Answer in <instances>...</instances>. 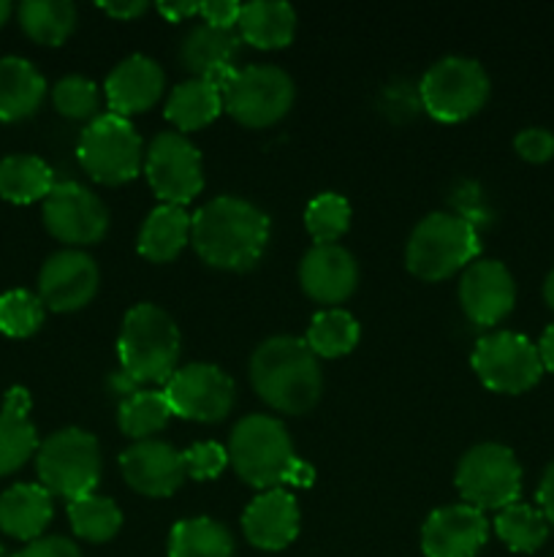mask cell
Listing matches in <instances>:
<instances>
[{"instance_id":"cell-27","label":"cell","mask_w":554,"mask_h":557,"mask_svg":"<svg viewBox=\"0 0 554 557\" xmlns=\"http://www.w3.org/2000/svg\"><path fill=\"white\" fill-rule=\"evenodd\" d=\"M190 243V215L185 207L161 205L141 223L136 248L152 264H168Z\"/></svg>"},{"instance_id":"cell-1","label":"cell","mask_w":554,"mask_h":557,"mask_svg":"<svg viewBox=\"0 0 554 557\" xmlns=\"http://www.w3.org/2000/svg\"><path fill=\"white\" fill-rule=\"evenodd\" d=\"M269 218L239 196H217L190 215V245L223 272L253 270L269 245Z\"/></svg>"},{"instance_id":"cell-16","label":"cell","mask_w":554,"mask_h":557,"mask_svg":"<svg viewBox=\"0 0 554 557\" xmlns=\"http://www.w3.org/2000/svg\"><path fill=\"white\" fill-rule=\"evenodd\" d=\"M459 305L476 326H498L516 305L514 275L503 261L476 259L459 281Z\"/></svg>"},{"instance_id":"cell-14","label":"cell","mask_w":554,"mask_h":557,"mask_svg":"<svg viewBox=\"0 0 554 557\" xmlns=\"http://www.w3.org/2000/svg\"><path fill=\"white\" fill-rule=\"evenodd\" d=\"M43 226L65 245H96L109 228V210L90 188L79 183H54L43 199Z\"/></svg>"},{"instance_id":"cell-46","label":"cell","mask_w":554,"mask_h":557,"mask_svg":"<svg viewBox=\"0 0 554 557\" xmlns=\"http://www.w3.org/2000/svg\"><path fill=\"white\" fill-rule=\"evenodd\" d=\"M201 3H158V11H161L166 20L172 22H185L190 16H199Z\"/></svg>"},{"instance_id":"cell-12","label":"cell","mask_w":554,"mask_h":557,"mask_svg":"<svg viewBox=\"0 0 554 557\" xmlns=\"http://www.w3.org/2000/svg\"><path fill=\"white\" fill-rule=\"evenodd\" d=\"M147 183L161 205L185 207L204 190V166L201 152L179 131H163L152 136L144 150Z\"/></svg>"},{"instance_id":"cell-47","label":"cell","mask_w":554,"mask_h":557,"mask_svg":"<svg viewBox=\"0 0 554 557\" xmlns=\"http://www.w3.org/2000/svg\"><path fill=\"white\" fill-rule=\"evenodd\" d=\"M538 354H541L543 370L554 373V324H549L546 332L541 335V343H538Z\"/></svg>"},{"instance_id":"cell-29","label":"cell","mask_w":554,"mask_h":557,"mask_svg":"<svg viewBox=\"0 0 554 557\" xmlns=\"http://www.w3.org/2000/svg\"><path fill=\"white\" fill-rule=\"evenodd\" d=\"M54 188V172L43 158L16 152L0 161V199L11 205L43 201Z\"/></svg>"},{"instance_id":"cell-26","label":"cell","mask_w":554,"mask_h":557,"mask_svg":"<svg viewBox=\"0 0 554 557\" xmlns=\"http://www.w3.org/2000/svg\"><path fill=\"white\" fill-rule=\"evenodd\" d=\"M237 33L255 49H282L297 36V11L282 0H253L239 11Z\"/></svg>"},{"instance_id":"cell-20","label":"cell","mask_w":554,"mask_h":557,"mask_svg":"<svg viewBox=\"0 0 554 557\" xmlns=\"http://www.w3.org/2000/svg\"><path fill=\"white\" fill-rule=\"evenodd\" d=\"M163 90H166V74L147 54H130V58L119 60L109 71L106 82H103L109 112L125 120L130 114L147 112V109L155 107L161 101Z\"/></svg>"},{"instance_id":"cell-48","label":"cell","mask_w":554,"mask_h":557,"mask_svg":"<svg viewBox=\"0 0 554 557\" xmlns=\"http://www.w3.org/2000/svg\"><path fill=\"white\" fill-rule=\"evenodd\" d=\"M543 299H546V305H549V308L554 310V270L549 272L546 283H543Z\"/></svg>"},{"instance_id":"cell-5","label":"cell","mask_w":554,"mask_h":557,"mask_svg":"<svg viewBox=\"0 0 554 557\" xmlns=\"http://www.w3.org/2000/svg\"><path fill=\"white\" fill-rule=\"evenodd\" d=\"M481 256L478 232L467 218L451 212H432L411 232L405 248V267L418 281L438 283L454 272L467 270Z\"/></svg>"},{"instance_id":"cell-8","label":"cell","mask_w":554,"mask_h":557,"mask_svg":"<svg viewBox=\"0 0 554 557\" xmlns=\"http://www.w3.org/2000/svg\"><path fill=\"white\" fill-rule=\"evenodd\" d=\"M454 484L462 500L478 511H503L519 504L521 466L503 444H476L459 457Z\"/></svg>"},{"instance_id":"cell-10","label":"cell","mask_w":554,"mask_h":557,"mask_svg":"<svg viewBox=\"0 0 554 557\" xmlns=\"http://www.w3.org/2000/svg\"><path fill=\"white\" fill-rule=\"evenodd\" d=\"M297 87L282 69L269 63L237 69L223 90V112L244 128H269L293 107Z\"/></svg>"},{"instance_id":"cell-24","label":"cell","mask_w":554,"mask_h":557,"mask_svg":"<svg viewBox=\"0 0 554 557\" xmlns=\"http://www.w3.org/2000/svg\"><path fill=\"white\" fill-rule=\"evenodd\" d=\"M54 500L41 484H11L0 495V531L16 542H38L52 522Z\"/></svg>"},{"instance_id":"cell-40","label":"cell","mask_w":554,"mask_h":557,"mask_svg":"<svg viewBox=\"0 0 554 557\" xmlns=\"http://www.w3.org/2000/svg\"><path fill=\"white\" fill-rule=\"evenodd\" d=\"M514 147L527 163H546L554 158V134L546 128H525L516 134Z\"/></svg>"},{"instance_id":"cell-17","label":"cell","mask_w":554,"mask_h":557,"mask_svg":"<svg viewBox=\"0 0 554 557\" xmlns=\"http://www.w3.org/2000/svg\"><path fill=\"white\" fill-rule=\"evenodd\" d=\"M119 471L125 484L147 498H168L188 479L182 451L158 438L136 441L134 446H128L119 455Z\"/></svg>"},{"instance_id":"cell-3","label":"cell","mask_w":554,"mask_h":557,"mask_svg":"<svg viewBox=\"0 0 554 557\" xmlns=\"http://www.w3.org/2000/svg\"><path fill=\"white\" fill-rule=\"evenodd\" d=\"M182 337L163 308L139 302L125 313L117 335V354L123 375L134 386L166 384L177 373Z\"/></svg>"},{"instance_id":"cell-36","label":"cell","mask_w":554,"mask_h":557,"mask_svg":"<svg viewBox=\"0 0 554 557\" xmlns=\"http://www.w3.org/2000/svg\"><path fill=\"white\" fill-rule=\"evenodd\" d=\"M304 226L315 245H337L351 228V205L340 194H318L304 210Z\"/></svg>"},{"instance_id":"cell-25","label":"cell","mask_w":554,"mask_h":557,"mask_svg":"<svg viewBox=\"0 0 554 557\" xmlns=\"http://www.w3.org/2000/svg\"><path fill=\"white\" fill-rule=\"evenodd\" d=\"M47 98V79L25 58H0V120L20 123L33 117Z\"/></svg>"},{"instance_id":"cell-19","label":"cell","mask_w":554,"mask_h":557,"mask_svg":"<svg viewBox=\"0 0 554 557\" xmlns=\"http://www.w3.org/2000/svg\"><path fill=\"white\" fill-rule=\"evenodd\" d=\"M239 52H242V38L237 30H223V27L199 22L182 36L179 63L190 76L215 82L221 90H226L231 76L237 74L234 63H237Z\"/></svg>"},{"instance_id":"cell-33","label":"cell","mask_w":554,"mask_h":557,"mask_svg":"<svg viewBox=\"0 0 554 557\" xmlns=\"http://www.w3.org/2000/svg\"><path fill=\"white\" fill-rule=\"evenodd\" d=\"M358 337H362L358 321L348 310L329 308L313 315L304 343H307L310 351L318 359H337L351 354L356 348Z\"/></svg>"},{"instance_id":"cell-39","label":"cell","mask_w":554,"mask_h":557,"mask_svg":"<svg viewBox=\"0 0 554 557\" xmlns=\"http://www.w3.org/2000/svg\"><path fill=\"white\" fill-rule=\"evenodd\" d=\"M185 473L196 482H210L217 479L228 466V449L215 444V441H204V444H193L190 449L182 451Z\"/></svg>"},{"instance_id":"cell-30","label":"cell","mask_w":554,"mask_h":557,"mask_svg":"<svg viewBox=\"0 0 554 557\" xmlns=\"http://www.w3.org/2000/svg\"><path fill=\"white\" fill-rule=\"evenodd\" d=\"M168 557H234V539L212 517H188L168 533Z\"/></svg>"},{"instance_id":"cell-11","label":"cell","mask_w":554,"mask_h":557,"mask_svg":"<svg viewBox=\"0 0 554 557\" xmlns=\"http://www.w3.org/2000/svg\"><path fill=\"white\" fill-rule=\"evenodd\" d=\"M478 381L500 395H521L541 381L543 364L538 346L519 332H489L470 357Z\"/></svg>"},{"instance_id":"cell-18","label":"cell","mask_w":554,"mask_h":557,"mask_svg":"<svg viewBox=\"0 0 554 557\" xmlns=\"http://www.w3.org/2000/svg\"><path fill=\"white\" fill-rule=\"evenodd\" d=\"M489 539V520L483 511L467 504L440 506L424 520V557H476Z\"/></svg>"},{"instance_id":"cell-13","label":"cell","mask_w":554,"mask_h":557,"mask_svg":"<svg viewBox=\"0 0 554 557\" xmlns=\"http://www.w3.org/2000/svg\"><path fill=\"white\" fill-rule=\"evenodd\" d=\"M163 395L174 417L201 424L223 422L237 400L231 375L210 362H190L177 368V373L166 381Z\"/></svg>"},{"instance_id":"cell-45","label":"cell","mask_w":554,"mask_h":557,"mask_svg":"<svg viewBox=\"0 0 554 557\" xmlns=\"http://www.w3.org/2000/svg\"><path fill=\"white\" fill-rule=\"evenodd\" d=\"M313 479H315V471H313V466H310V462H304L302 457H297V462H293L291 466V471H288V476H286V484H291V487H310V484H313Z\"/></svg>"},{"instance_id":"cell-38","label":"cell","mask_w":554,"mask_h":557,"mask_svg":"<svg viewBox=\"0 0 554 557\" xmlns=\"http://www.w3.org/2000/svg\"><path fill=\"white\" fill-rule=\"evenodd\" d=\"M52 103L68 120H96L101 109V90L92 79L81 74H68L54 82Z\"/></svg>"},{"instance_id":"cell-7","label":"cell","mask_w":554,"mask_h":557,"mask_svg":"<svg viewBox=\"0 0 554 557\" xmlns=\"http://www.w3.org/2000/svg\"><path fill=\"white\" fill-rule=\"evenodd\" d=\"M76 158L90 180L117 188L139 177L144 169V141L130 120L106 112L85 125Z\"/></svg>"},{"instance_id":"cell-9","label":"cell","mask_w":554,"mask_h":557,"mask_svg":"<svg viewBox=\"0 0 554 557\" xmlns=\"http://www.w3.org/2000/svg\"><path fill=\"white\" fill-rule=\"evenodd\" d=\"M421 107L438 123H462L481 112L489 98V74L473 58L449 54L429 65L418 85Z\"/></svg>"},{"instance_id":"cell-44","label":"cell","mask_w":554,"mask_h":557,"mask_svg":"<svg viewBox=\"0 0 554 557\" xmlns=\"http://www.w3.org/2000/svg\"><path fill=\"white\" fill-rule=\"evenodd\" d=\"M98 9L112 16V20L130 22L144 14L147 3H141V0H117V3H98Z\"/></svg>"},{"instance_id":"cell-32","label":"cell","mask_w":554,"mask_h":557,"mask_svg":"<svg viewBox=\"0 0 554 557\" xmlns=\"http://www.w3.org/2000/svg\"><path fill=\"white\" fill-rule=\"evenodd\" d=\"M172 406H168L163 389H134L119 400L117 424L123 435L134 441H150L152 435L161 433L172 419Z\"/></svg>"},{"instance_id":"cell-50","label":"cell","mask_w":554,"mask_h":557,"mask_svg":"<svg viewBox=\"0 0 554 557\" xmlns=\"http://www.w3.org/2000/svg\"><path fill=\"white\" fill-rule=\"evenodd\" d=\"M0 557H11V553L5 547H0Z\"/></svg>"},{"instance_id":"cell-21","label":"cell","mask_w":554,"mask_h":557,"mask_svg":"<svg viewBox=\"0 0 554 557\" xmlns=\"http://www.w3.org/2000/svg\"><path fill=\"white\" fill-rule=\"evenodd\" d=\"M302 292L318 305H342L358 286V264L342 245H313L299 264Z\"/></svg>"},{"instance_id":"cell-37","label":"cell","mask_w":554,"mask_h":557,"mask_svg":"<svg viewBox=\"0 0 554 557\" xmlns=\"http://www.w3.org/2000/svg\"><path fill=\"white\" fill-rule=\"evenodd\" d=\"M43 302L38 294L27 288H11L0 294V332L5 337H30L41 330L43 324Z\"/></svg>"},{"instance_id":"cell-34","label":"cell","mask_w":554,"mask_h":557,"mask_svg":"<svg viewBox=\"0 0 554 557\" xmlns=\"http://www.w3.org/2000/svg\"><path fill=\"white\" fill-rule=\"evenodd\" d=\"M549 522L538 506L514 504L505 506L494 517V533L511 553H538L549 539Z\"/></svg>"},{"instance_id":"cell-41","label":"cell","mask_w":554,"mask_h":557,"mask_svg":"<svg viewBox=\"0 0 554 557\" xmlns=\"http://www.w3.org/2000/svg\"><path fill=\"white\" fill-rule=\"evenodd\" d=\"M239 11H242V5L234 3V0H204L199 5L201 22L212 27H223V30H237Z\"/></svg>"},{"instance_id":"cell-4","label":"cell","mask_w":554,"mask_h":557,"mask_svg":"<svg viewBox=\"0 0 554 557\" xmlns=\"http://www.w3.org/2000/svg\"><path fill=\"white\" fill-rule=\"evenodd\" d=\"M226 449L237 476L261 493L286 484L288 471L297 462L286 424L269 413H248L239 419Z\"/></svg>"},{"instance_id":"cell-28","label":"cell","mask_w":554,"mask_h":557,"mask_svg":"<svg viewBox=\"0 0 554 557\" xmlns=\"http://www.w3.org/2000/svg\"><path fill=\"white\" fill-rule=\"evenodd\" d=\"M223 112V90L215 82L199 79V76H190V79L179 82L166 98V114L168 123L179 131V134H190V131L206 128L212 120H217V114Z\"/></svg>"},{"instance_id":"cell-42","label":"cell","mask_w":554,"mask_h":557,"mask_svg":"<svg viewBox=\"0 0 554 557\" xmlns=\"http://www.w3.org/2000/svg\"><path fill=\"white\" fill-rule=\"evenodd\" d=\"M11 557H81V553L71 539L41 536L38 542L25 544L20 553H14Z\"/></svg>"},{"instance_id":"cell-49","label":"cell","mask_w":554,"mask_h":557,"mask_svg":"<svg viewBox=\"0 0 554 557\" xmlns=\"http://www.w3.org/2000/svg\"><path fill=\"white\" fill-rule=\"evenodd\" d=\"M11 11H14V5H11L9 0H0V27H3L5 22H9Z\"/></svg>"},{"instance_id":"cell-35","label":"cell","mask_w":554,"mask_h":557,"mask_svg":"<svg viewBox=\"0 0 554 557\" xmlns=\"http://www.w3.org/2000/svg\"><path fill=\"white\" fill-rule=\"evenodd\" d=\"M68 520L76 536L90 544H106L123 528V511L106 495H81L68 500Z\"/></svg>"},{"instance_id":"cell-6","label":"cell","mask_w":554,"mask_h":557,"mask_svg":"<svg viewBox=\"0 0 554 557\" xmlns=\"http://www.w3.org/2000/svg\"><path fill=\"white\" fill-rule=\"evenodd\" d=\"M38 484L49 495L76 500L90 495L101 479V446L87 430L63 428L41 441L36 451Z\"/></svg>"},{"instance_id":"cell-43","label":"cell","mask_w":554,"mask_h":557,"mask_svg":"<svg viewBox=\"0 0 554 557\" xmlns=\"http://www.w3.org/2000/svg\"><path fill=\"white\" fill-rule=\"evenodd\" d=\"M538 509L543 511L549 528L554 531V462L543 471L541 484H538Z\"/></svg>"},{"instance_id":"cell-2","label":"cell","mask_w":554,"mask_h":557,"mask_svg":"<svg viewBox=\"0 0 554 557\" xmlns=\"http://www.w3.org/2000/svg\"><path fill=\"white\" fill-rule=\"evenodd\" d=\"M250 384L269 408L302 417L318 406L324 395L320 362L302 337L275 335L250 357Z\"/></svg>"},{"instance_id":"cell-31","label":"cell","mask_w":554,"mask_h":557,"mask_svg":"<svg viewBox=\"0 0 554 557\" xmlns=\"http://www.w3.org/2000/svg\"><path fill=\"white\" fill-rule=\"evenodd\" d=\"M16 16L25 36L43 47H60L76 27V5L71 0H25Z\"/></svg>"},{"instance_id":"cell-23","label":"cell","mask_w":554,"mask_h":557,"mask_svg":"<svg viewBox=\"0 0 554 557\" xmlns=\"http://www.w3.org/2000/svg\"><path fill=\"white\" fill-rule=\"evenodd\" d=\"M30 392L25 386H11L0 408V476H11L27 460H33L41 446L36 424L30 422Z\"/></svg>"},{"instance_id":"cell-15","label":"cell","mask_w":554,"mask_h":557,"mask_svg":"<svg viewBox=\"0 0 554 557\" xmlns=\"http://www.w3.org/2000/svg\"><path fill=\"white\" fill-rule=\"evenodd\" d=\"M101 272L96 259L85 250H58L43 261L38 272V297L54 313H74L87 308L98 294Z\"/></svg>"},{"instance_id":"cell-22","label":"cell","mask_w":554,"mask_h":557,"mask_svg":"<svg viewBox=\"0 0 554 557\" xmlns=\"http://www.w3.org/2000/svg\"><path fill=\"white\" fill-rule=\"evenodd\" d=\"M299 504L288 490H266L255 495L242 515V533L255 549L280 553L299 536Z\"/></svg>"}]
</instances>
